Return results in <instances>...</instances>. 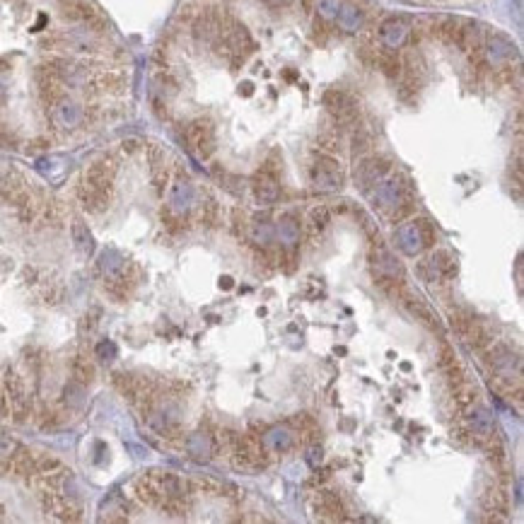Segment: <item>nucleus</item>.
<instances>
[{
    "label": "nucleus",
    "instance_id": "f257e3e1",
    "mask_svg": "<svg viewBox=\"0 0 524 524\" xmlns=\"http://www.w3.org/2000/svg\"><path fill=\"white\" fill-rule=\"evenodd\" d=\"M370 261H372V271H375V283H380L384 290H399L404 286V276H406L404 266H401L397 256L384 247L382 239L375 242Z\"/></svg>",
    "mask_w": 524,
    "mask_h": 524
},
{
    "label": "nucleus",
    "instance_id": "f03ea898",
    "mask_svg": "<svg viewBox=\"0 0 524 524\" xmlns=\"http://www.w3.org/2000/svg\"><path fill=\"white\" fill-rule=\"evenodd\" d=\"M324 107L341 131L343 128H350V131H353V128L358 126L360 107H358V99L350 92L341 90V87H331V90L324 92Z\"/></svg>",
    "mask_w": 524,
    "mask_h": 524
},
{
    "label": "nucleus",
    "instance_id": "7ed1b4c3",
    "mask_svg": "<svg viewBox=\"0 0 524 524\" xmlns=\"http://www.w3.org/2000/svg\"><path fill=\"white\" fill-rule=\"evenodd\" d=\"M309 181L317 191H324V193L341 191L345 184V172L331 155H321V158H317L309 167Z\"/></svg>",
    "mask_w": 524,
    "mask_h": 524
},
{
    "label": "nucleus",
    "instance_id": "20e7f679",
    "mask_svg": "<svg viewBox=\"0 0 524 524\" xmlns=\"http://www.w3.org/2000/svg\"><path fill=\"white\" fill-rule=\"evenodd\" d=\"M389 170H392V160L389 158H382V155L365 158L362 155L360 162L355 165V184H358L362 191H367L370 186H377L389 174Z\"/></svg>",
    "mask_w": 524,
    "mask_h": 524
},
{
    "label": "nucleus",
    "instance_id": "39448f33",
    "mask_svg": "<svg viewBox=\"0 0 524 524\" xmlns=\"http://www.w3.org/2000/svg\"><path fill=\"white\" fill-rule=\"evenodd\" d=\"M184 138L200 158H210L215 153V128L208 119H193L184 128Z\"/></svg>",
    "mask_w": 524,
    "mask_h": 524
},
{
    "label": "nucleus",
    "instance_id": "423d86ee",
    "mask_svg": "<svg viewBox=\"0 0 524 524\" xmlns=\"http://www.w3.org/2000/svg\"><path fill=\"white\" fill-rule=\"evenodd\" d=\"M490 362H493V370L498 377H503V380H520L522 360L507 345H493L490 348Z\"/></svg>",
    "mask_w": 524,
    "mask_h": 524
},
{
    "label": "nucleus",
    "instance_id": "0eeeda50",
    "mask_svg": "<svg viewBox=\"0 0 524 524\" xmlns=\"http://www.w3.org/2000/svg\"><path fill=\"white\" fill-rule=\"evenodd\" d=\"M481 51H486V60L493 68H500V65L505 68V65H510V60L517 56V46L505 34H493L483 41Z\"/></svg>",
    "mask_w": 524,
    "mask_h": 524
},
{
    "label": "nucleus",
    "instance_id": "6e6552de",
    "mask_svg": "<svg viewBox=\"0 0 524 524\" xmlns=\"http://www.w3.org/2000/svg\"><path fill=\"white\" fill-rule=\"evenodd\" d=\"M193 200H196V193H193V184L188 177L179 174L177 181L172 184V193H170V213L174 215H186L191 210Z\"/></svg>",
    "mask_w": 524,
    "mask_h": 524
},
{
    "label": "nucleus",
    "instance_id": "1a4fd4ad",
    "mask_svg": "<svg viewBox=\"0 0 524 524\" xmlns=\"http://www.w3.org/2000/svg\"><path fill=\"white\" fill-rule=\"evenodd\" d=\"M252 188H254V196L259 203L271 205L281 198V177L271 174V172L259 170L252 179Z\"/></svg>",
    "mask_w": 524,
    "mask_h": 524
},
{
    "label": "nucleus",
    "instance_id": "9d476101",
    "mask_svg": "<svg viewBox=\"0 0 524 524\" xmlns=\"http://www.w3.org/2000/svg\"><path fill=\"white\" fill-rule=\"evenodd\" d=\"M471 433H473V440H476L481 447H490L495 440V421L493 416H490L488 409H483V406H478V409L471 411Z\"/></svg>",
    "mask_w": 524,
    "mask_h": 524
},
{
    "label": "nucleus",
    "instance_id": "9b49d317",
    "mask_svg": "<svg viewBox=\"0 0 524 524\" xmlns=\"http://www.w3.org/2000/svg\"><path fill=\"white\" fill-rule=\"evenodd\" d=\"M5 389H8L10 406H13V411H15V418H18V421H25L27 409H30V399H27L25 382H22V377L18 372L10 370L8 375H5Z\"/></svg>",
    "mask_w": 524,
    "mask_h": 524
},
{
    "label": "nucleus",
    "instance_id": "f8f14e48",
    "mask_svg": "<svg viewBox=\"0 0 524 524\" xmlns=\"http://www.w3.org/2000/svg\"><path fill=\"white\" fill-rule=\"evenodd\" d=\"M314 510H317V517L324 522H341L345 520L343 515V503L341 498H338L336 493H331V490H319L314 498Z\"/></svg>",
    "mask_w": 524,
    "mask_h": 524
},
{
    "label": "nucleus",
    "instance_id": "ddd939ff",
    "mask_svg": "<svg viewBox=\"0 0 524 524\" xmlns=\"http://www.w3.org/2000/svg\"><path fill=\"white\" fill-rule=\"evenodd\" d=\"M401 302H404V307H406V312H409L414 319H418L421 321L423 326H428L430 331H442V324H440V317L435 314V312L428 307L426 302H423L421 298H411V295H404L401 298Z\"/></svg>",
    "mask_w": 524,
    "mask_h": 524
},
{
    "label": "nucleus",
    "instance_id": "4468645a",
    "mask_svg": "<svg viewBox=\"0 0 524 524\" xmlns=\"http://www.w3.org/2000/svg\"><path fill=\"white\" fill-rule=\"evenodd\" d=\"M51 119H53V124L60 128H75V126H80V121H82V109H80V104L60 97L58 102L51 104Z\"/></svg>",
    "mask_w": 524,
    "mask_h": 524
},
{
    "label": "nucleus",
    "instance_id": "2eb2a0df",
    "mask_svg": "<svg viewBox=\"0 0 524 524\" xmlns=\"http://www.w3.org/2000/svg\"><path fill=\"white\" fill-rule=\"evenodd\" d=\"M377 34H380V41L384 44V46L397 51L399 46H404V44L409 41L411 27L406 25L404 20H387V22H382Z\"/></svg>",
    "mask_w": 524,
    "mask_h": 524
},
{
    "label": "nucleus",
    "instance_id": "dca6fc26",
    "mask_svg": "<svg viewBox=\"0 0 524 524\" xmlns=\"http://www.w3.org/2000/svg\"><path fill=\"white\" fill-rule=\"evenodd\" d=\"M404 200V186H401V181L397 177H392V179H382L377 184V193H375V205L382 210H389V208H397V205Z\"/></svg>",
    "mask_w": 524,
    "mask_h": 524
},
{
    "label": "nucleus",
    "instance_id": "f3484780",
    "mask_svg": "<svg viewBox=\"0 0 524 524\" xmlns=\"http://www.w3.org/2000/svg\"><path fill=\"white\" fill-rule=\"evenodd\" d=\"M220 22H222V18L217 13H213V10L198 15L196 22H193V37H196L198 41L215 44L217 37H220Z\"/></svg>",
    "mask_w": 524,
    "mask_h": 524
},
{
    "label": "nucleus",
    "instance_id": "a211bd4d",
    "mask_svg": "<svg viewBox=\"0 0 524 524\" xmlns=\"http://www.w3.org/2000/svg\"><path fill=\"white\" fill-rule=\"evenodd\" d=\"M300 235H302V230H300V220L295 215H283L281 220H278L276 237H278V242H281L283 249H295V247H298Z\"/></svg>",
    "mask_w": 524,
    "mask_h": 524
},
{
    "label": "nucleus",
    "instance_id": "6ab92c4d",
    "mask_svg": "<svg viewBox=\"0 0 524 524\" xmlns=\"http://www.w3.org/2000/svg\"><path fill=\"white\" fill-rule=\"evenodd\" d=\"M336 22L343 32L353 34V32H358L362 27V22H365V13H362L360 5L350 3V0H343L341 10H338V15H336Z\"/></svg>",
    "mask_w": 524,
    "mask_h": 524
},
{
    "label": "nucleus",
    "instance_id": "aec40b11",
    "mask_svg": "<svg viewBox=\"0 0 524 524\" xmlns=\"http://www.w3.org/2000/svg\"><path fill=\"white\" fill-rule=\"evenodd\" d=\"M295 437H298V435L290 430L288 426L271 428V430L266 433V437H264V445H269L273 452H288V449L295 445Z\"/></svg>",
    "mask_w": 524,
    "mask_h": 524
},
{
    "label": "nucleus",
    "instance_id": "412c9836",
    "mask_svg": "<svg viewBox=\"0 0 524 524\" xmlns=\"http://www.w3.org/2000/svg\"><path fill=\"white\" fill-rule=\"evenodd\" d=\"M397 235H399V247L404 249V252L409 254V256H416V254L423 249L421 232H418V227H416V222H414V220H411L409 225L399 227Z\"/></svg>",
    "mask_w": 524,
    "mask_h": 524
},
{
    "label": "nucleus",
    "instance_id": "4be33fe9",
    "mask_svg": "<svg viewBox=\"0 0 524 524\" xmlns=\"http://www.w3.org/2000/svg\"><path fill=\"white\" fill-rule=\"evenodd\" d=\"M188 454L196 461H208L210 454H213V440H210L208 433H193L186 442Z\"/></svg>",
    "mask_w": 524,
    "mask_h": 524
},
{
    "label": "nucleus",
    "instance_id": "5701e85b",
    "mask_svg": "<svg viewBox=\"0 0 524 524\" xmlns=\"http://www.w3.org/2000/svg\"><path fill=\"white\" fill-rule=\"evenodd\" d=\"M375 60H377V65H380V70L387 77H392V80H397L401 72H404V63H401V58L394 49H384V51L375 56Z\"/></svg>",
    "mask_w": 524,
    "mask_h": 524
},
{
    "label": "nucleus",
    "instance_id": "b1692460",
    "mask_svg": "<svg viewBox=\"0 0 524 524\" xmlns=\"http://www.w3.org/2000/svg\"><path fill=\"white\" fill-rule=\"evenodd\" d=\"M428 266H430L435 278H447V276H452V273H454V259H452V254L445 252V249L435 252L430 256V261H428Z\"/></svg>",
    "mask_w": 524,
    "mask_h": 524
},
{
    "label": "nucleus",
    "instance_id": "393cba45",
    "mask_svg": "<svg viewBox=\"0 0 524 524\" xmlns=\"http://www.w3.org/2000/svg\"><path fill=\"white\" fill-rule=\"evenodd\" d=\"M276 237V225L269 220V217H254L252 222V239L261 247H269Z\"/></svg>",
    "mask_w": 524,
    "mask_h": 524
},
{
    "label": "nucleus",
    "instance_id": "a878e982",
    "mask_svg": "<svg viewBox=\"0 0 524 524\" xmlns=\"http://www.w3.org/2000/svg\"><path fill=\"white\" fill-rule=\"evenodd\" d=\"M72 239H75V247H77V252H80V254L90 256V254L94 252V239H92V232L87 230V225H85V222H80V220H75V222H72Z\"/></svg>",
    "mask_w": 524,
    "mask_h": 524
},
{
    "label": "nucleus",
    "instance_id": "bb28decb",
    "mask_svg": "<svg viewBox=\"0 0 524 524\" xmlns=\"http://www.w3.org/2000/svg\"><path fill=\"white\" fill-rule=\"evenodd\" d=\"M293 423L298 426L300 435H302V437L307 440V442H317V440H319L321 430H319V426H317V421H314L312 416L300 414V416H295V418H293Z\"/></svg>",
    "mask_w": 524,
    "mask_h": 524
},
{
    "label": "nucleus",
    "instance_id": "cd10ccee",
    "mask_svg": "<svg viewBox=\"0 0 524 524\" xmlns=\"http://www.w3.org/2000/svg\"><path fill=\"white\" fill-rule=\"evenodd\" d=\"M317 148L324 150L326 155L341 153V128H333V131H321L317 138Z\"/></svg>",
    "mask_w": 524,
    "mask_h": 524
},
{
    "label": "nucleus",
    "instance_id": "c85d7f7f",
    "mask_svg": "<svg viewBox=\"0 0 524 524\" xmlns=\"http://www.w3.org/2000/svg\"><path fill=\"white\" fill-rule=\"evenodd\" d=\"M72 377H75V382H80V384H90L94 380V365L87 358L77 355V358L72 360Z\"/></svg>",
    "mask_w": 524,
    "mask_h": 524
},
{
    "label": "nucleus",
    "instance_id": "c756f323",
    "mask_svg": "<svg viewBox=\"0 0 524 524\" xmlns=\"http://www.w3.org/2000/svg\"><path fill=\"white\" fill-rule=\"evenodd\" d=\"M191 488L196 490V493H205V495H227L225 493V483H220V481H215V478H208V476H203V478H193L191 481Z\"/></svg>",
    "mask_w": 524,
    "mask_h": 524
},
{
    "label": "nucleus",
    "instance_id": "7c9ffc66",
    "mask_svg": "<svg viewBox=\"0 0 524 524\" xmlns=\"http://www.w3.org/2000/svg\"><path fill=\"white\" fill-rule=\"evenodd\" d=\"M372 148V138L367 131H362L360 126L353 128V138H350V150H353L355 158H362V155L367 153V150Z\"/></svg>",
    "mask_w": 524,
    "mask_h": 524
},
{
    "label": "nucleus",
    "instance_id": "2f4dec72",
    "mask_svg": "<svg viewBox=\"0 0 524 524\" xmlns=\"http://www.w3.org/2000/svg\"><path fill=\"white\" fill-rule=\"evenodd\" d=\"M309 222H312V230L314 232H324L328 227V222H331V210H328L326 205H317V208H312V213H309Z\"/></svg>",
    "mask_w": 524,
    "mask_h": 524
},
{
    "label": "nucleus",
    "instance_id": "473e14b6",
    "mask_svg": "<svg viewBox=\"0 0 524 524\" xmlns=\"http://www.w3.org/2000/svg\"><path fill=\"white\" fill-rule=\"evenodd\" d=\"M341 5H343V0H317V13H319L321 20L331 22V20H336Z\"/></svg>",
    "mask_w": 524,
    "mask_h": 524
},
{
    "label": "nucleus",
    "instance_id": "72a5a7b5",
    "mask_svg": "<svg viewBox=\"0 0 524 524\" xmlns=\"http://www.w3.org/2000/svg\"><path fill=\"white\" fill-rule=\"evenodd\" d=\"M82 401H85V384L72 380L68 387H65V404L82 406Z\"/></svg>",
    "mask_w": 524,
    "mask_h": 524
},
{
    "label": "nucleus",
    "instance_id": "f704fd0d",
    "mask_svg": "<svg viewBox=\"0 0 524 524\" xmlns=\"http://www.w3.org/2000/svg\"><path fill=\"white\" fill-rule=\"evenodd\" d=\"M414 222H416L418 232H421L423 247H433V244H435V230H433L430 220H426V217H418V220H414Z\"/></svg>",
    "mask_w": 524,
    "mask_h": 524
},
{
    "label": "nucleus",
    "instance_id": "c9c22d12",
    "mask_svg": "<svg viewBox=\"0 0 524 524\" xmlns=\"http://www.w3.org/2000/svg\"><path fill=\"white\" fill-rule=\"evenodd\" d=\"M215 217H217V203L213 198H208L203 203V213H200V222L205 225H215Z\"/></svg>",
    "mask_w": 524,
    "mask_h": 524
},
{
    "label": "nucleus",
    "instance_id": "e433bc0d",
    "mask_svg": "<svg viewBox=\"0 0 524 524\" xmlns=\"http://www.w3.org/2000/svg\"><path fill=\"white\" fill-rule=\"evenodd\" d=\"M97 355H99V358H102L104 362H107V360H111V358H114V355H116V348H114V343H111V341H104V343H99V345H97Z\"/></svg>",
    "mask_w": 524,
    "mask_h": 524
},
{
    "label": "nucleus",
    "instance_id": "4c0bfd02",
    "mask_svg": "<svg viewBox=\"0 0 524 524\" xmlns=\"http://www.w3.org/2000/svg\"><path fill=\"white\" fill-rule=\"evenodd\" d=\"M15 449H18V445L10 437H3V435H0V456H13Z\"/></svg>",
    "mask_w": 524,
    "mask_h": 524
},
{
    "label": "nucleus",
    "instance_id": "58836bf2",
    "mask_svg": "<svg viewBox=\"0 0 524 524\" xmlns=\"http://www.w3.org/2000/svg\"><path fill=\"white\" fill-rule=\"evenodd\" d=\"M0 145H5V148H15V136L8 131V128H0Z\"/></svg>",
    "mask_w": 524,
    "mask_h": 524
},
{
    "label": "nucleus",
    "instance_id": "ea45409f",
    "mask_svg": "<svg viewBox=\"0 0 524 524\" xmlns=\"http://www.w3.org/2000/svg\"><path fill=\"white\" fill-rule=\"evenodd\" d=\"M239 94H244V97H252V94H254L252 82H244V85H239Z\"/></svg>",
    "mask_w": 524,
    "mask_h": 524
},
{
    "label": "nucleus",
    "instance_id": "a19ab883",
    "mask_svg": "<svg viewBox=\"0 0 524 524\" xmlns=\"http://www.w3.org/2000/svg\"><path fill=\"white\" fill-rule=\"evenodd\" d=\"M266 3H269L271 8H286V5H290L293 0H266Z\"/></svg>",
    "mask_w": 524,
    "mask_h": 524
},
{
    "label": "nucleus",
    "instance_id": "79ce46f5",
    "mask_svg": "<svg viewBox=\"0 0 524 524\" xmlns=\"http://www.w3.org/2000/svg\"><path fill=\"white\" fill-rule=\"evenodd\" d=\"M220 288H232V278L230 276H225V278H220Z\"/></svg>",
    "mask_w": 524,
    "mask_h": 524
}]
</instances>
